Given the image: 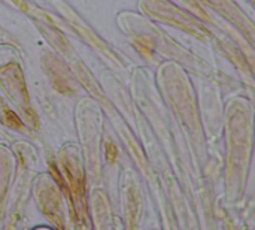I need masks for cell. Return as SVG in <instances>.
<instances>
[{"label":"cell","instance_id":"12","mask_svg":"<svg viewBox=\"0 0 255 230\" xmlns=\"http://www.w3.org/2000/svg\"><path fill=\"white\" fill-rule=\"evenodd\" d=\"M16 168L15 156L9 148L0 144V217L3 214V208L6 204V196L9 192V187L12 184L13 171Z\"/></svg>","mask_w":255,"mask_h":230},{"label":"cell","instance_id":"8","mask_svg":"<svg viewBox=\"0 0 255 230\" xmlns=\"http://www.w3.org/2000/svg\"><path fill=\"white\" fill-rule=\"evenodd\" d=\"M34 198L43 216L54 223L55 228H66V205L64 195L60 190L57 181L45 172L34 181Z\"/></svg>","mask_w":255,"mask_h":230},{"label":"cell","instance_id":"9","mask_svg":"<svg viewBox=\"0 0 255 230\" xmlns=\"http://www.w3.org/2000/svg\"><path fill=\"white\" fill-rule=\"evenodd\" d=\"M209 15H217L220 19L233 25V30L245 37L251 45L254 42V22L238 6L235 0H194Z\"/></svg>","mask_w":255,"mask_h":230},{"label":"cell","instance_id":"13","mask_svg":"<svg viewBox=\"0 0 255 230\" xmlns=\"http://www.w3.org/2000/svg\"><path fill=\"white\" fill-rule=\"evenodd\" d=\"M91 211L93 220L96 222V228H111V214H109V204L105 192L102 189H94L91 193Z\"/></svg>","mask_w":255,"mask_h":230},{"label":"cell","instance_id":"1","mask_svg":"<svg viewBox=\"0 0 255 230\" xmlns=\"http://www.w3.org/2000/svg\"><path fill=\"white\" fill-rule=\"evenodd\" d=\"M227 157L226 187L229 202L242 198L253 160V103L245 97H235L226 109Z\"/></svg>","mask_w":255,"mask_h":230},{"label":"cell","instance_id":"4","mask_svg":"<svg viewBox=\"0 0 255 230\" xmlns=\"http://www.w3.org/2000/svg\"><path fill=\"white\" fill-rule=\"evenodd\" d=\"M139 9L143 12L145 16L184 30L185 33L194 36L199 40L211 42L214 40L212 31L205 25V22L191 13L188 9L179 6L173 0H139Z\"/></svg>","mask_w":255,"mask_h":230},{"label":"cell","instance_id":"15","mask_svg":"<svg viewBox=\"0 0 255 230\" xmlns=\"http://www.w3.org/2000/svg\"><path fill=\"white\" fill-rule=\"evenodd\" d=\"M250 1H253V0H250Z\"/></svg>","mask_w":255,"mask_h":230},{"label":"cell","instance_id":"2","mask_svg":"<svg viewBox=\"0 0 255 230\" xmlns=\"http://www.w3.org/2000/svg\"><path fill=\"white\" fill-rule=\"evenodd\" d=\"M158 84H161V90L173 109L185 136L193 148H196V154L203 160L205 151V136L202 132V121L199 118V109L194 99L193 85L184 72V69L176 61H166L158 69Z\"/></svg>","mask_w":255,"mask_h":230},{"label":"cell","instance_id":"6","mask_svg":"<svg viewBox=\"0 0 255 230\" xmlns=\"http://www.w3.org/2000/svg\"><path fill=\"white\" fill-rule=\"evenodd\" d=\"M60 166L63 169L64 186L72 199V219L76 222L87 220V196H85V180L81 156L76 145H63L58 154Z\"/></svg>","mask_w":255,"mask_h":230},{"label":"cell","instance_id":"10","mask_svg":"<svg viewBox=\"0 0 255 230\" xmlns=\"http://www.w3.org/2000/svg\"><path fill=\"white\" fill-rule=\"evenodd\" d=\"M142 193L133 172L127 171L123 175V213L128 222V228H136L142 214Z\"/></svg>","mask_w":255,"mask_h":230},{"label":"cell","instance_id":"14","mask_svg":"<svg viewBox=\"0 0 255 230\" xmlns=\"http://www.w3.org/2000/svg\"><path fill=\"white\" fill-rule=\"evenodd\" d=\"M0 120L3 124H6L7 127L10 129H15V130H21V132H25V127H24V123L19 120V117L16 114H13L4 103V100L0 97Z\"/></svg>","mask_w":255,"mask_h":230},{"label":"cell","instance_id":"5","mask_svg":"<svg viewBox=\"0 0 255 230\" xmlns=\"http://www.w3.org/2000/svg\"><path fill=\"white\" fill-rule=\"evenodd\" d=\"M4 51H0V87L3 88L7 99L18 108L19 115L31 127H36V117L30 108L28 93L24 82V75L19 66L16 55L3 46Z\"/></svg>","mask_w":255,"mask_h":230},{"label":"cell","instance_id":"11","mask_svg":"<svg viewBox=\"0 0 255 230\" xmlns=\"http://www.w3.org/2000/svg\"><path fill=\"white\" fill-rule=\"evenodd\" d=\"M42 60H43L45 70L48 72V76L51 78V82L54 84L57 90H60L61 93H67V94L75 91L76 81L73 79L72 73L64 66V63L55 54L46 52Z\"/></svg>","mask_w":255,"mask_h":230},{"label":"cell","instance_id":"7","mask_svg":"<svg viewBox=\"0 0 255 230\" xmlns=\"http://www.w3.org/2000/svg\"><path fill=\"white\" fill-rule=\"evenodd\" d=\"M87 124H82L78 120L79 138L82 141L84 148V159L87 162V172L90 180H97L100 174V130H99V114L96 109V103L90 99H84L79 102L76 109Z\"/></svg>","mask_w":255,"mask_h":230},{"label":"cell","instance_id":"3","mask_svg":"<svg viewBox=\"0 0 255 230\" xmlns=\"http://www.w3.org/2000/svg\"><path fill=\"white\" fill-rule=\"evenodd\" d=\"M117 21L123 33L134 40L137 46L148 48L149 52L166 55L176 63H184L188 69L196 70L200 75H211V69L203 60L190 54L184 46H181L164 31H161L160 27L148 22L142 15H137L134 12H121Z\"/></svg>","mask_w":255,"mask_h":230}]
</instances>
